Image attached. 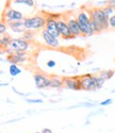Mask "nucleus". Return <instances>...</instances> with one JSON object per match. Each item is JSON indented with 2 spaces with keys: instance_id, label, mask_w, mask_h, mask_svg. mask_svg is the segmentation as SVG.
<instances>
[{
  "instance_id": "nucleus-18",
  "label": "nucleus",
  "mask_w": 115,
  "mask_h": 133,
  "mask_svg": "<svg viewBox=\"0 0 115 133\" xmlns=\"http://www.w3.org/2000/svg\"><path fill=\"white\" fill-rule=\"evenodd\" d=\"M22 72V69L19 67V65L17 64H10V67H9V74L11 77L15 78L16 76L20 75Z\"/></svg>"
},
{
  "instance_id": "nucleus-12",
  "label": "nucleus",
  "mask_w": 115,
  "mask_h": 133,
  "mask_svg": "<svg viewBox=\"0 0 115 133\" xmlns=\"http://www.w3.org/2000/svg\"><path fill=\"white\" fill-rule=\"evenodd\" d=\"M58 26H59V30H60L62 38H64V39H73V38H76L73 35V33L71 32L69 26H68V24H67V20H66V17H65L64 14L59 19H58Z\"/></svg>"
},
{
  "instance_id": "nucleus-28",
  "label": "nucleus",
  "mask_w": 115,
  "mask_h": 133,
  "mask_svg": "<svg viewBox=\"0 0 115 133\" xmlns=\"http://www.w3.org/2000/svg\"><path fill=\"white\" fill-rule=\"evenodd\" d=\"M112 103H113V99L108 98V99H106V100L101 101V102L99 103V105H100V107H108V105H111Z\"/></svg>"
},
{
  "instance_id": "nucleus-30",
  "label": "nucleus",
  "mask_w": 115,
  "mask_h": 133,
  "mask_svg": "<svg viewBox=\"0 0 115 133\" xmlns=\"http://www.w3.org/2000/svg\"><path fill=\"white\" fill-rule=\"evenodd\" d=\"M46 65H47V67H49V68H54L56 66V62L53 61V60H48L47 63H46Z\"/></svg>"
},
{
  "instance_id": "nucleus-26",
  "label": "nucleus",
  "mask_w": 115,
  "mask_h": 133,
  "mask_svg": "<svg viewBox=\"0 0 115 133\" xmlns=\"http://www.w3.org/2000/svg\"><path fill=\"white\" fill-rule=\"evenodd\" d=\"M11 88H12V91H13L14 93H16V94H17L18 96H20V97H25V98H28V96H30V95H31L30 93H27V94H25V93H22V92L18 91V90H17V88H16L15 86H12Z\"/></svg>"
},
{
  "instance_id": "nucleus-33",
  "label": "nucleus",
  "mask_w": 115,
  "mask_h": 133,
  "mask_svg": "<svg viewBox=\"0 0 115 133\" xmlns=\"http://www.w3.org/2000/svg\"><path fill=\"white\" fill-rule=\"evenodd\" d=\"M101 70V68H93V70H92V74H96V72H99Z\"/></svg>"
},
{
  "instance_id": "nucleus-4",
  "label": "nucleus",
  "mask_w": 115,
  "mask_h": 133,
  "mask_svg": "<svg viewBox=\"0 0 115 133\" xmlns=\"http://www.w3.org/2000/svg\"><path fill=\"white\" fill-rule=\"evenodd\" d=\"M10 48L15 52H31L34 49V44L25 41L22 37H13L10 44Z\"/></svg>"
},
{
  "instance_id": "nucleus-20",
  "label": "nucleus",
  "mask_w": 115,
  "mask_h": 133,
  "mask_svg": "<svg viewBox=\"0 0 115 133\" xmlns=\"http://www.w3.org/2000/svg\"><path fill=\"white\" fill-rule=\"evenodd\" d=\"M20 37H22L25 41H28V42H33L34 38L36 37V32L35 31H31V30H26L21 34Z\"/></svg>"
},
{
  "instance_id": "nucleus-36",
  "label": "nucleus",
  "mask_w": 115,
  "mask_h": 133,
  "mask_svg": "<svg viewBox=\"0 0 115 133\" xmlns=\"http://www.w3.org/2000/svg\"><path fill=\"white\" fill-rule=\"evenodd\" d=\"M111 93H112V94H114V93H115V90H112V91H111Z\"/></svg>"
},
{
  "instance_id": "nucleus-19",
  "label": "nucleus",
  "mask_w": 115,
  "mask_h": 133,
  "mask_svg": "<svg viewBox=\"0 0 115 133\" xmlns=\"http://www.w3.org/2000/svg\"><path fill=\"white\" fill-rule=\"evenodd\" d=\"M98 75L107 81V80H110L113 78V76L115 75V70L114 69H102L98 72Z\"/></svg>"
},
{
  "instance_id": "nucleus-31",
  "label": "nucleus",
  "mask_w": 115,
  "mask_h": 133,
  "mask_svg": "<svg viewBox=\"0 0 115 133\" xmlns=\"http://www.w3.org/2000/svg\"><path fill=\"white\" fill-rule=\"evenodd\" d=\"M108 5L115 9V0H108Z\"/></svg>"
},
{
  "instance_id": "nucleus-5",
  "label": "nucleus",
  "mask_w": 115,
  "mask_h": 133,
  "mask_svg": "<svg viewBox=\"0 0 115 133\" xmlns=\"http://www.w3.org/2000/svg\"><path fill=\"white\" fill-rule=\"evenodd\" d=\"M25 18H26L25 14L22 13L21 11H19L15 8H12L10 5H5L3 12H2L1 20L9 24V23H13V21H17V20H24Z\"/></svg>"
},
{
  "instance_id": "nucleus-25",
  "label": "nucleus",
  "mask_w": 115,
  "mask_h": 133,
  "mask_svg": "<svg viewBox=\"0 0 115 133\" xmlns=\"http://www.w3.org/2000/svg\"><path fill=\"white\" fill-rule=\"evenodd\" d=\"M28 103H44V100L41 98H26Z\"/></svg>"
},
{
  "instance_id": "nucleus-24",
  "label": "nucleus",
  "mask_w": 115,
  "mask_h": 133,
  "mask_svg": "<svg viewBox=\"0 0 115 133\" xmlns=\"http://www.w3.org/2000/svg\"><path fill=\"white\" fill-rule=\"evenodd\" d=\"M96 81H97V90H101V88L103 87V85H105V82L106 80L101 78V77L97 74V78H96Z\"/></svg>"
},
{
  "instance_id": "nucleus-16",
  "label": "nucleus",
  "mask_w": 115,
  "mask_h": 133,
  "mask_svg": "<svg viewBox=\"0 0 115 133\" xmlns=\"http://www.w3.org/2000/svg\"><path fill=\"white\" fill-rule=\"evenodd\" d=\"M50 77H51V86H50V88H56V90H60V88L64 87L63 77L56 76V75H51Z\"/></svg>"
},
{
  "instance_id": "nucleus-15",
  "label": "nucleus",
  "mask_w": 115,
  "mask_h": 133,
  "mask_svg": "<svg viewBox=\"0 0 115 133\" xmlns=\"http://www.w3.org/2000/svg\"><path fill=\"white\" fill-rule=\"evenodd\" d=\"M9 29L14 32V33H18V34H22L27 29L25 27V23L24 20H17V21H13V23H9Z\"/></svg>"
},
{
  "instance_id": "nucleus-7",
  "label": "nucleus",
  "mask_w": 115,
  "mask_h": 133,
  "mask_svg": "<svg viewBox=\"0 0 115 133\" xmlns=\"http://www.w3.org/2000/svg\"><path fill=\"white\" fill-rule=\"evenodd\" d=\"M33 79L37 90H47L51 86V77L43 71H35L33 74Z\"/></svg>"
},
{
  "instance_id": "nucleus-3",
  "label": "nucleus",
  "mask_w": 115,
  "mask_h": 133,
  "mask_svg": "<svg viewBox=\"0 0 115 133\" xmlns=\"http://www.w3.org/2000/svg\"><path fill=\"white\" fill-rule=\"evenodd\" d=\"M46 20H47V16L45 14V11H42L41 13H37L32 16H27L24 19L25 27L27 30L31 31H42L45 29L46 26Z\"/></svg>"
},
{
  "instance_id": "nucleus-1",
  "label": "nucleus",
  "mask_w": 115,
  "mask_h": 133,
  "mask_svg": "<svg viewBox=\"0 0 115 133\" xmlns=\"http://www.w3.org/2000/svg\"><path fill=\"white\" fill-rule=\"evenodd\" d=\"M91 11V26L95 33H102L110 29L109 18L106 16L101 6L90 8Z\"/></svg>"
},
{
  "instance_id": "nucleus-22",
  "label": "nucleus",
  "mask_w": 115,
  "mask_h": 133,
  "mask_svg": "<svg viewBox=\"0 0 115 133\" xmlns=\"http://www.w3.org/2000/svg\"><path fill=\"white\" fill-rule=\"evenodd\" d=\"M96 107V103H92V102H81L77 105H73V107H69L68 109H74V108H94Z\"/></svg>"
},
{
  "instance_id": "nucleus-34",
  "label": "nucleus",
  "mask_w": 115,
  "mask_h": 133,
  "mask_svg": "<svg viewBox=\"0 0 115 133\" xmlns=\"http://www.w3.org/2000/svg\"><path fill=\"white\" fill-rule=\"evenodd\" d=\"M0 85H1V86H8L9 85V82H5V83L1 82V83H0Z\"/></svg>"
},
{
  "instance_id": "nucleus-2",
  "label": "nucleus",
  "mask_w": 115,
  "mask_h": 133,
  "mask_svg": "<svg viewBox=\"0 0 115 133\" xmlns=\"http://www.w3.org/2000/svg\"><path fill=\"white\" fill-rule=\"evenodd\" d=\"M79 27L81 29V33L83 36H93L96 33L91 26V11L86 6H82L76 14Z\"/></svg>"
},
{
  "instance_id": "nucleus-23",
  "label": "nucleus",
  "mask_w": 115,
  "mask_h": 133,
  "mask_svg": "<svg viewBox=\"0 0 115 133\" xmlns=\"http://www.w3.org/2000/svg\"><path fill=\"white\" fill-rule=\"evenodd\" d=\"M8 30H10V29H9V25L5 23V21L1 20V23H0V34H1V35L7 34Z\"/></svg>"
},
{
  "instance_id": "nucleus-10",
  "label": "nucleus",
  "mask_w": 115,
  "mask_h": 133,
  "mask_svg": "<svg viewBox=\"0 0 115 133\" xmlns=\"http://www.w3.org/2000/svg\"><path fill=\"white\" fill-rule=\"evenodd\" d=\"M41 36H42V39L44 42V44L46 46H47L48 48H51V49H58L61 47V43L59 41V38L53 36L52 34H50V33L44 29L41 31Z\"/></svg>"
},
{
  "instance_id": "nucleus-6",
  "label": "nucleus",
  "mask_w": 115,
  "mask_h": 133,
  "mask_svg": "<svg viewBox=\"0 0 115 133\" xmlns=\"http://www.w3.org/2000/svg\"><path fill=\"white\" fill-rule=\"evenodd\" d=\"M97 74H92V72H86L81 76V88L86 92H93L97 91Z\"/></svg>"
},
{
  "instance_id": "nucleus-13",
  "label": "nucleus",
  "mask_w": 115,
  "mask_h": 133,
  "mask_svg": "<svg viewBox=\"0 0 115 133\" xmlns=\"http://www.w3.org/2000/svg\"><path fill=\"white\" fill-rule=\"evenodd\" d=\"M45 29L47 30L50 34H52L53 36H55L58 38L62 37L61 33H60V30H59V26H58V19H54V18H51V17L47 16Z\"/></svg>"
},
{
  "instance_id": "nucleus-21",
  "label": "nucleus",
  "mask_w": 115,
  "mask_h": 133,
  "mask_svg": "<svg viewBox=\"0 0 115 133\" xmlns=\"http://www.w3.org/2000/svg\"><path fill=\"white\" fill-rule=\"evenodd\" d=\"M102 10H103V12H105V14H106V16L108 18H110L111 16H113L115 14V9L110 6V5H108V4L105 5V6H102Z\"/></svg>"
},
{
  "instance_id": "nucleus-17",
  "label": "nucleus",
  "mask_w": 115,
  "mask_h": 133,
  "mask_svg": "<svg viewBox=\"0 0 115 133\" xmlns=\"http://www.w3.org/2000/svg\"><path fill=\"white\" fill-rule=\"evenodd\" d=\"M12 36H11L10 34H3L1 35V37H0V47H1V49H7L10 47V44L11 42H12Z\"/></svg>"
},
{
  "instance_id": "nucleus-14",
  "label": "nucleus",
  "mask_w": 115,
  "mask_h": 133,
  "mask_svg": "<svg viewBox=\"0 0 115 133\" xmlns=\"http://www.w3.org/2000/svg\"><path fill=\"white\" fill-rule=\"evenodd\" d=\"M7 5H10L15 9L16 6H26L28 9H35L36 1L35 0H8Z\"/></svg>"
},
{
  "instance_id": "nucleus-9",
  "label": "nucleus",
  "mask_w": 115,
  "mask_h": 133,
  "mask_svg": "<svg viewBox=\"0 0 115 133\" xmlns=\"http://www.w3.org/2000/svg\"><path fill=\"white\" fill-rule=\"evenodd\" d=\"M64 15H65V17H66L67 24H68V26H69V29H71V32L73 33V35H74L75 37L82 36L81 29H80V27H79L77 17H76V15L74 14L73 11H69V12L65 13Z\"/></svg>"
},
{
  "instance_id": "nucleus-8",
  "label": "nucleus",
  "mask_w": 115,
  "mask_h": 133,
  "mask_svg": "<svg viewBox=\"0 0 115 133\" xmlns=\"http://www.w3.org/2000/svg\"><path fill=\"white\" fill-rule=\"evenodd\" d=\"M7 61L11 64L17 65H27L31 63V53L30 52H14L5 57Z\"/></svg>"
},
{
  "instance_id": "nucleus-35",
  "label": "nucleus",
  "mask_w": 115,
  "mask_h": 133,
  "mask_svg": "<svg viewBox=\"0 0 115 133\" xmlns=\"http://www.w3.org/2000/svg\"><path fill=\"white\" fill-rule=\"evenodd\" d=\"M75 5H76V3H75V2H73V3H71V8H74Z\"/></svg>"
},
{
  "instance_id": "nucleus-29",
  "label": "nucleus",
  "mask_w": 115,
  "mask_h": 133,
  "mask_svg": "<svg viewBox=\"0 0 115 133\" xmlns=\"http://www.w3.org/2000/svg\"><path fill=\"white\" fill-rule=\"evenodd\" d=\"M109 25H110V29L115 30V14L109 18Z\"/></svg>"
},
{
  "instance_id": "nucleus-32",
  "label": "nucleus",
  "mask_w": 115,
  "mask_h": 133,
  "mask_svg": "<svg viewBox=\"0 0 115 133\" xmlns=\"http://www.w3.org/2000/svg\"><path fill=\"white\" fill-rule=\"evenodd\" d=\"M42 133H52V131L50 129H48V128H44L42 130Z\"/></svg>"
},
{
  "instance_id": "nucleus-11",
  "label": "nucleus",
  "mask_w": 115,
  "mask_h": 133,
  "mask_svg": "<svg viewBox=\"0 0 115 133\" xmlns=\"http://www.w3.org/2000/svg\"><path fill=\"white\" fill-rule=\"evenodd\" d=\"M81 76H68L63 77L64 81V88L71 91H81Z\"/></svg>"
},
{
  "instance_id": "nucleus-37",
  "label": "nucleus",
  "mask_w": 115,
  "mask_h": 133,
  "mask_svg": "<svg viewBox=\"0 0 115 133\" xmlns=\"http://www.w3.org/2000/svg\"><path fill=\"white\" fill-rule=\"evenodd\" d=\"M34 133H42V131H37V132H34Z\"/></svg>"
},
{
  "instance_id": "nucleus-27",
  "label": "nucleus",
  "mask_w": 115,
  "mask_h": 133,
  "mask_svg": "<svg viewBox=\"0 0 115 133\" xmlns=\"http://www.w3.org/2000/svg\"><path fill=\"white\" fill-rule=\"evenodd\" d=\"M46 16H49L51 18H54V19H59L63 14H60V13H51V12H45Z\"/></svg>"
}]
</instances>
